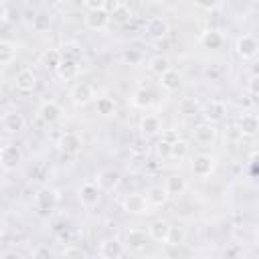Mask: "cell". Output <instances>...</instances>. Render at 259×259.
I'll return each instance as SVG.
<instances>
[{"mask_svg": "<svg viewBox=\"0 0 259 259\" xmlns=\"http://www.w3.org/2000/svg\"><path fill=\"white\" fill-rule=\"evenodd\" d=\"M160 83H162V87L166 89V91H178L180 89V85H182V79H180V73L178 71H174V69H170L166 75H162L160 77Z\"/></svg>", "mask_w": 259, "mask_h": 259, "instance_id": "obj_27", "label": "cell"}, {"mask_svg": "<svg viewBox=\"0 0 259 259\" xmlns=\"http://www.w3.org/2000/svg\"><path fill=\"white\" fill-rule=\"evenodd\" d=\"M24 123H26L24 115L20 111H16V109H10V111H6L2 115V127L8 134H16V132L24 130Z\"/></svg>", "mask_w": 259, "mask_h": 259, "instance_id": "obj_12", "label": "cell"}, {"mask_svg": "<svg viewBox=\"0 0 259 259\" xmlns=\"http://www.w3.org/2000/svg\"><path fill=\"white\" fill-rule=\"evenodd\" d=\"M47 176H49V168H47L45 164H36V166L30 170V178H34V180H38V182H45Z\"/></svg>", "mask_w": 259, "mask_h": 259, "instance_id": "obj_40", "label": "cell"}, {"mask_svg": "<svg viewBox=\"0 0 259 259\" xmlns=\"http://www.w3.org/2000/svg\"><path fill=\"white\" fill-rule=\"evenodd\" d=\"M0 259H20V255H18L16 251H4Z\"/></svg>", "mask_w": 259, "mask_h": 259, "instance_id": "obj_48", "label": "cell"}, {"mask_svg": "<svg viewBox=\"0 0 259 259\" xmlns=\"http://www.w3.org/2000/svg\"><path fill=\"white\" fill-rule=\"evenodd\" d=\"M188 150H190V146H188L184 140H176V142L172 144V154H170V158L184 160V158L188 156Z\"/></svg>", "mask_w": 259, "mask_h": 259, "instance_id": "obj_36", "label": "cell"}, {"mask_svg": "<svg viewBox=\"0 0 259 259\" xmlns=\"http://www.w3.org/2000/svg\"><path fill=\"white\" fill-rule=\"evenodd\" d=\"M249 93L259 97V75L251 77V81H249Z\"/></svg>", "mask_w": 259, "mask_h": 259, "instance_id": "obj_45", "label": "cell"}, {"mask_svg": "<svg viewBox=\"0 0 259 259\" xmlns=\"http://www.w3.org/2000/svg\"><path fill=\"white\" fill-rule=\"evenodd\" d=\"M61 115H63V107H61L57 101H53V99L42 101L40 107H38V119H40L42 123H47V125L59 121Z\"/></svg>", "mask_w": 259, "mask_h": 259, "instance_id": "obj_6", "label": "cell"}, {"mask_svg": "<svg viewBox=\"0 0 259 259\" xmlns=\"http://www.w3.org/2000/svg\"><path fill=\"white\" fill-rule=\"evenodd\" d=\"M14 87H16L20 93H30V91H34V87H36V75H34L30 69L18 71L16 77H14Z\"/></svg>", "mask_w": 259, "mask_h": 259, "instance_id": "obj_16", "label": "cell"}, {"mask_svg": "<svg viewBox=\"0 0 259 259\" xmlns=\"http://www.w3.org/2000/svg\"><path fill=\"white\" fill-rule=\"evenodd\" d=\"M132 103H134V107L146 109V107L152 105V93H150L146 87H138V89H134V93H132Z\"/></svg>", "mask_w": 259, "mask_h": 259, "instance_id": "obj_28", "label": "cell"}, {"mask_svg": "<svg viewBox=\"0 0 259 259\" xmlns=\"http://www.w3.org/2000/svg\"><path fill=\"white\" fill-rule=\"evenodd\" d=\"M160 130H162V123H160V117H158V115H144V117L140 119V134H142L144 138L156 136Z\"/></svg>", "mask_w": 259, "mask_h": 259, "instance_id": "obj_22", "label": "cell"}, {"mask_svg": "<svg viewBox=\"0 0 259 259\" xmlns=\"http://www.w3.org/2000/svg\"><path fill=\"white\" fill-rule=\"evenodd\" d=\"M146 152H148V138H144V136L136 138V140L132 142V154L142 156V154H146Z\"/></svg>", "mask_w": 259, "mask_h": 259, "instance_id": "obj_39", "label": "cell"}, {"mask_svg": "<svg viewBox=\"0 0 259 259\" xmlns=\"http://www.w3.org/2000/svg\"><path fill=\"white\" fill-rule=\"evenodd\" d=\"M123 210L130 214H146V212H150V202L144 194L132 192L123 198Z\"/></svg>", "mask_w": 259, "mask_h": 259, "instance_id": "obj_3", "label": "cell"}, {"mask_svg": "<svg viewBox=\"0 0 259 259\" xmlns=\"http://www.w3.org/2000/svg\"><path fill=\"white\" fill-rule=\"evenodd\" d=\"M30 24H32V30L34 32H47L51 28V16L47 12H38V14L32 16V22Z\"/></svg>", "mask_w": 259, "mask_h": 259, "instance_id": "obj_34", "label": "cell"}, {"mask_svg": "<svg viewBox=\"0 0 259 259\" xmlns=\"http://www.w3.org/2000/svg\"><path fill=\"white\" fill-rule=\"evenodd\" d=\"M81 146H83V140H81V136L79 134H75V132H65L61 138H59V150L63 152V154H77L79 150H81Z\"/></svg>", "mask_w": 259, "mask_h": 259, "instance_id": "obj_13", "label": "cell"}, {"mask_svg": "<svg viewBox=\"0 0 259 259\" xmlns=\"http://www.w3.org/2000/svg\"><path fill=\"white\" fill-rule=\"evenodd\" d=\"M196 6H198V8H206V10H212V8H217V2H198Z\"/></svg>", "mask_w": 259, "mask_h": 259, "instance_id": "obj_49", "label": "cell"}, {"mask_svg": "<svg viewBox=\"0 0 259 259\" xmlns=\"http://www.w3.org/2000/svg\"><path fill=\"white\" fill-rule=\"evenodd\" d=\"M156 152H158V156H162V158H170V154H172V144L160 140L158 146H156Z\"/></svg>", "mask_w": 259, "mask_h": 259, "instance_id": "obj_43", "label": "cell"}, {"mask_svg": "<svg viewBox=\"0 0 259 259\" xmlns=\"http://www.w3.org/2000/svg\"><path fill=\"white\" fill-rule=\"evenodd\" d=\"M57 204H59V192L55 188H49V186L38 188V192L34 196V206H36L38 212L49 214L57 208Z\"/></svg>", "mask_w": 259, "mask_h": 259, "instance_id": "obj_1", "label": "cell"}, {"mask_svg": "<svg viewBox=\"0 0 259 259\" xmlns=\"http://www.w3.org/2000/svg\"><path fill=\"white\" fill-rule=\"evenodd\" d=\"M111 22V16H109V12L105 10V8H101V10H91V12H87L85 14V26L89 28V30H105L107 28V24Z\"/></svg>", "mask_w": 259, "mask_h": 259, "instance_id": "obj_9", "label": "cell"}, {"mask_svg": "<svg viewBox=\"0 0 259 259\" xmlns=\"http://www.w3.org/2000/svg\"><path fill=\"white\" fill-rule=\"evenodd\" d=\"M186 180H184V176H178V174H172V176H168L166 178V182H164V190H166V194L168 196H180V194H184V190H186Z\"/></svg>", "mask_w": 259, "mask_h": 259, "instance_id": "obj_19", "label": "cell"}, {"mask_svg": "<svg viewBox=\"0 0 259 259\" xmlns=\"http://www.w3.org/2000/svg\"><path fill=\"white\" fill-rule=\"evenodd\" d=\"M196 111H198V101H196V99L186 97V99L180 101V113H184V115H194Z\"/></svg>", "mask_w": 259, "mask_h": 259, "instance_id": "obj_37", "label": "cell"}, {"mask_svg": "<svg viewBox=\"0 0 259 259\" xmlns=\"http://www.w3.org/2000/svg\"><path fill=\"white\" fill-rule=\"evenodd\" d=\"M162 140H164V142H168V144H174V142H176V140H180V138H178V132L168 130V132H164V134H162Z\"/></svg>", "mask_w": 259, "mask_h": 259, "instance_id": "obj_46", "label": "cell"}, {"mask_svg": "<svg viewBox=\"0 0 259 259\" xmlns=\"http://www.w3.org/2000/svg\"><path fill=\"white\" fill-rule=\"evenodd\" d=\"M119 182H121V174H119L115 168H105V170H101V172L97 174V180H95V184L99 186V190H105V192L115 190V188L119 186Z\"/></svg>", "mask_w": 259, "mask_h": 259, "instance_id": "obj_7", "label": "cell"}, {"mask_svg": "<svg viewBox=\"0 0 259 259\" xmlns=\"http://www.w3.org/2000/svg\"><path fill=\"white\" fill-rule=\"evenodd\" d=\"M257 239H259V229H257Z\"/></svg>", "mask_w": 259, "mask_h": 259, "instance_id": "obj_52", "label": "cell"}, {"mask_svg": "<svg viewBox=\"0 0 259 259\" xmlns=\"http://www.w3.org/2000/svg\"><path fill=\"white\" fill-rule=\"evenodd\" d=\"M214 138H217V130H214L212 123L206 121V123H200V125L194 127V140H196L198 144L208 146V144L214 142Z\"/></svg>", "mask_w": 259, "mask_h": 259, "instance_id": "obj_21", "label": "cell"}, {"mask_svg": "<svg viewBox=\"0 0 259 259\" xmlns=\"http://www.w3.org/2000/svg\"><path fill=\"white\" fill-rule=\"evenodd\" d=\"M83 6H85L87 12H91V10H101V8H105V2H101V0H97V2H85Z\"/></svg>", "mask_w": 259, "mask_h": 259, "instance_id": "obj_47", "label": "cell"}, {"mask_svg": "<svg viewBox=\"0 0 259 259\" xmlns=\"http://www.w3.org/2000/svg\"><path fill=\"white\" fill-rule=\"evenodd\" d=\"M16 59V45L10 42V40H0V65L2 67H8L12 61Z\"/></svg>", "mask_w": 259, "mask_h": 259, "instance_id": "obj_26", "label": "cell"}, {"mask_svg": "<svg viewBox=\"0 0 259 259\" xmlns=\"http://www.w3.org/2000/svg\"><path fill=\"white\" fill-rule=\"evenodd\" d=\"M93 97H95V91H93V87H91L89 83H85V81L73 85V89H71V101H73L75 105H87L89 101H93Z\"/></svg>", "mask_w": 259, "mask_h": 259, "instance_id": "obj_11", "label": "cell"}, {"mask_svg": "<svg viewBox=\"0 0 259 259\" xmlns=\"http://www.w3.org/2000/svg\"><path fill=\"white\" fill-rule=\"evenodd\" d=\"M148 235H150V239H154V241H158V243H168V241H170V235H172V227H170L168 221L156 219V221L150 223Z\"/></svg>", "mask_w": 259, "mask_h": 259, "instance_id": "obj_10", "label": "cell"}, {"mask_svg": "<svg viewBox=\"0 0 259 259\" xmlns=\"http://www.w3.org/2000/svg\"><path fill=\"white\" fill-rule=\"evenodd\" d=\"M101 259H121L123 255V243L117 237H105L99 245Z\"/></svg>", "mask_w": 259, "mask_h": 259, "instance_id": "obj_8", "label": "cell"}, {"mask_svg": "<svg viewBox=\"0 0 259 259\" xmlns=\"http://www.w3.org/2000/svg\"><path fill=\"white\" fill-rule=\"evenodd\" d=\"M212 170H214V158H212V156H208V154H198V156L194 158V162H192V172H194V176L206 178V176L212 174Z\"/></svg>", "mask_w": 259, "mask_h": 259, "instance_id": "obj_14", "label": "cell"}, {"mask_svg": "<svg viewBox=\"0 0 259 259\" xmlns=\"http://www.w3.org/2000/svg\"><path fill=\"white\" fill-rule=\"evenodd\" d=\"M95 107H97V113L103 115V117H109V115L115 113V101L111 97H99Z\"/></svg>", "mask_w": 259, "mask_h": 259, "instance_id": "obj_35", "label": "cell"}, {"mask_svg": "<svg viewBox=\"0 0 259 259\" xmlns=\"http://www.w3.org/2000/svg\"><path fill=\"white\" fill-rule=\"evenodd\" d=\"M61 55H63V61H75V63H79V59H81V47L75 45V42H65L61 47Z\"/></svg>", "mask_w": 259, "mask_h": 259, "instance_id": "obj_33", "label": "cell"}, {"mask_svg": "<svg viewBox=\"0 0 259 259\" xmlns=\"http://www.w3.org/2000/svg\"><path fill=\"white\" fill-rule=\"evenodd\" d=\"M255 61H257V65H259V53H257V55H255Z\"/></svg>", "mask_w": 259, "mask_h": 259, "instance_id": "obj_51", "label": "cell"}, {"mask_svg": "<svg viewBox=\"0 0 259 259\" xmlns=\"http://www.w3.org/2000/svg\"><path fill=\"white\" fill-rule=\"evenodd\" d=\"M148 237H150V235H146V231H142V229H130V231L125 233V245H127L132 251H136V253L146 251V247H148Z\"/></svg>", "mask_w": 259, "mask_h": 259, "instance_id": "obj_15", "label": "cell"}, {"mask_svg": "<svg viewBox=\"0 0 259 259\" xmlns=\"http://www.w3.org/2000/svg\"><path fill=\"white\" fill-rule=\"evenodd\" d=\"M109 16H111V22L113 24H127L130 20H132V10H130V6L127 4H123V2H119L111 12H109Z\"/></svg>", "mask_w": 259, "mask_h": 259, "instance_id": "obj_25", "label": "cell"}, {"mask_svg": "<svg viewBox=\"0 0 259 259\" xmlns=\"http://www.w3.org/2000/svg\"><path fill=\"white\" fill-rule=\"evenodd\" d=\"M32 259H53V253H51V249L47 245H38L32 251Z\"/></svg>", "mask_w": 259, "mask_h": 259, "instance_id": "obj_41", "label": "cell"}, {"mask_svg": "<svg viewBox=\"0 0 259 259\" xmlns=\"http://www.w3.org/2000/svg\"><path fill=\"white\" fill-rule=\"evenodd\" d=\"M249 170L253 176H259V152H255L251 156V162H249Z\"/></svg>", "mask_w": 259, "mask_h": 259, "instance_id": "obj_44", "label": "cell"}, {"mask_svg": "<svg viewBox=\"0 0 259 259\" xmlns=\"http://www.w3.org/2000/svg\"><path fill=\"white\" fill-rule=\"evenodd\" d=\"M146 198H148L150 206H164L166 200H168V194H166L164 186H152V188L148 190Z\"/></svg>", "mask_w": 259, "mask_h": 259, "instance_id": "obj_31", "label": "cell"}, {"mask_svg": "<svg viewBox=\"0 0 259 259\" xmlns=\"http://www.w3.org/2000/svg\"><path fill=\"white\" fill-rule=\"evenodd\" d=\"M40 63H42V67L49 69V71H59V67L63 65L61 49H47V51L40 55Z\"/></svg>", "mask_w": 259, "mask_h": 259, "instance_id": "obj_20", "label": "cell"}, {"mask_svg": "<svg viewBox=\"0 0 259 259\" xmlns=\"http://www.w3.org/2000/svg\"><path fill=\"white\" fill-rule=\"evenodd\" d=\"M57 75H59L61 81H71V79H75V77L79 75V63H75V61H63V65L59 67Z\"/></svg>", "mask_w": 259, "mask_h": 259, "instance_id": "obj_30", "label": "cell"}, {"mask_svg": "<svg viewBox=\"0 0 259 259\" xmlns=\"http://www.w3.org/2000/svg\"><path fill=\"white\" fill-rule=\"evenodd\" d=\"M200 42H202V47H204V49H219V47L223 45V34H221L219 30L210 28V30L202 32Z\"/></svg>", "mask_w": 259, "mask_h": 259, "instance_id": "obj_32", "label": "cell"}, {"mask_svg": "<svg viewBox=\"0 0 259 259\" xmlns=\"http://www.w3.org/2000/svg\"><path fill=\"white\" fill-rule=\"evenodd\" d=\"M77 194H79V202H81L85 208L97 206V202H99V198H101V190H99V186H97L95 182H85V184H81Z\"/></svg>", "mask_w": 259, "mask_h": 259, "instance_id": "obj_5", "label": "cell"}, {"mask_svg": "<svg viewBox=\"0 0 259 259\" xmlns=\"http://www.w3.org/2000/svg\"><path fill=\"white\" fill-rule=\"evenodd\" d=\"M148 69H150L154 75L162 77V75H166V73L172 69V67H170V59L164 57V55H154V57L148 61Z\"/></svg>", "mask_w": 259, "mask_h": 259, "instance_id": "obj_24", "label": "cell"}, {"mask_svg": "<svg viewBox=\"0 0 259 259\" xmlns=\"http://www.w3.org/2000/svg\"><path fill=\"white\" fill-rule=\"evenodd\" d=\"M63 259H87V253H85L81 247L71 245V247H67V249L63 251Z\"/></svg>", "mask_w": 259, "mask_h": 259, "instance_id": "obj_38", "label": "cell"}, {"mask_svg": "<svg viewBox=\"0 0 259 259\" xmlns=\"http://www.w3.org/2000/svg\"><path fill=\"white\" fill-rule=\"evenodd\" d=\"M225 113H227V107H225V103L219 101V99H212V101L204 107V117H206L208 123L221 121V119L225 117Z\"/></svg>", "mask_w": 259, "mask_h": 259, "instance_id": "obj_23", "label": "cell"}, {"mask_svg": "<svg viewBox=\"0 0 259 259\" xmlns=\"http://www.w3.org/2000/svg\"><path fill=\"white\" fill-rule=\"evenodd\" d=\"M142 61H144V53H142L140 49L130 47V49H123V51H121V63H123V65L138 67V65H142Z\"/></svg>", "mask_w": 259, "mask_h": 259, "instance_id": "obj_29", "label": "cell"}, {"mask_svg": "<svg viewBox=\"0 0 259 259\" xmlns=\"http://www.w3.org/2000/svg\"><path fill=\"white\" fill-rule=\"evenodd\" d=\"M239 105H245V107H249V105H251V99H243V97H241V99H239Z\"/></svg>", "mask_w": 259, "mask_h": 259, "instance_id": "obj_50", "label": "cell"}, {"mask_svg": "<svg viewBox=\"0 0 259 259\" xmlns=\"http://www.w3.org/2000/svg\"><path fill=\"white\" fill-rule=\"evenodd\" d=\"M0 162L4 170H12L22 162V150L16 144H4L0 150Z\"/></svg>", "mask_w": 259, "mask_h": 259, "instance_id": "obj_2", "label": "cell"}, {"mask_svg": "<svg viewBox=\"0 0 259 259\" xmlns=\"http://www.w3.org/2000/svg\"><path fill=\"white\" fill-rule=\"evenodd\" d=\"M146 32L150 38H164L168 34V22L162 18V16H150L148 22H146Z\"/></svg>", "mask_w": 259, "mask_h": 259, "instance_id": "obj_17", "label": "cell"}, {"mask_svg": "<svg viewBox=\"0 0 259 259\" xmlns=\"http://www.w3.org/2000/svg\"><path fill=\"white\" fill-rule=\"evenodd\" d=\"M235 51L243 59H255V55L259 53V40L253 34H241L235 42Z\"/></svg>", "mask_w": 259, "mask_h": 259, "instance_id": "obj_4", "label": "cell"}, {"mask_svg": "<svg viewBox=\"0 0 259 259\" xmlns=\"http://www.w3.org/2000/svg\"><path fill=\"white\" fill-rule=\"evenodd\" d=\"M239 132L243 136H255V134H259V115H255L251 111H245L239 117Z\"/></svg>", "mask_w": 259, "mask_h": 259, "instance_id": "obj_18", "label": "cell"}, {"mask_svg": "<svg viewBox=\"0 0 259 259\" xmlns=\"http://www.w3.org/2000/svg\"><path fill=\"white\" fill-rule=\"evenodd\" d=\"M204 75H206V79H210V81H221V77H223V69H221L219 65H210V67L204 71Z\"/></svg>", "mask_w": 259, "mask_h": 259, "instance_id": "obj_42", "label": "cell"}]
</instances>
